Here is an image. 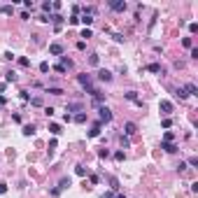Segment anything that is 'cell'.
<instances>
[{
    "label": "cell",
    "instance_id": "obj_17",
    "mask_svg": "<svg viewBox=\"0 0 198 198\" xmlns=\"http://www.w3.org/2000/svg\"><path fill=\"white\" fill-rule=\"evenodd\" d=\"M0 9H2V14H12V12H14V7H12V5H2Z\"/></svg>",
    "mask_w": 198,
    "mask_h": 198
},
{
    "label": "cell",
    "instance_id": "obj_26",
    "mask_svg": "<svg viewBox=\"0 0 198 198\" xmlns=\"http://www.w3.org/2000/svg\"><path fill=\"white\" fill-rule=\"evenodd\" d=\"M40 72H49V63H47V61L40 63Z\"/></svg>",
    "mask_w": 198,
    "mask_h": 198
},
{
    "label": "cell",
    "instance_id": "obj_11",
    "mask_svg": "<svg viewBox=\"0 0 198 198\" xmlns=\"http://www.w3.org/2000/svg\"><path fill=\"white\" fill-rule=\"evenodd\" d=\"M49 133H51V135H58V133H61V126H58V124H49Z\"/></svg>",
    "mask_w": 198,
    "mask_h": 198
},
{
    "label": "cell",
    "instance_id": "obj_29",
    "mask_svg": "<svg viewBox=\"0 0 198 198\" xmlns=\"http://www.w3.org/2000/svg\"><path fill=\"white\" fill-rule=\"evenodd\" d=\"M68 21H70V26H77V24H79V16H70Z\"/></svg>",
    "mask_w": 198,
    "mask_h": 198
},
{
    "label": "cell",
    "instance_id": "obj_31",
    "mask_svg": "<svg viewBox=\"0 0 198 198\" xmlns=\"http://www.w3.org/2000/svg\"><path fill=\"white\" fill-rule=\"evenodd\" d=\"M31 105H37V107H40V105H42V98H31Z\"/></svg>",
    "mask_w": 198,
    "mask_h": 198
},
{
    "label": "cell",
    "instance_id": "obj_33",
    "mask_svg": "<svg viewBox=\"0 0 198 198\" xmlns=\"http://www.w3.org/2000/svg\"><path fill=\"white\" fill-rule=\"evenodd\" d=\"M112 37H114L117 42H124V35H121V33H114V35H112Z\"/></svg>",
    "mask_w": 198,
    "mask_h": 198
},
{
    "label": "cell",
    "instance_id": "obj_27",
    "mask_svg": "<svg viewBox=\"0 0 198 198\" xmlns=\"http://www.w3.org/2000/svg\"><path fill=\"white\" fill-rule=\"evenodd\" d=\"M161 126H163V128H170V126H172V119H163Z\"/></svg>",
    "mask_w": 198,
    "mask_h": 198
},
{
    "label": "cell",
    "instance_id": "obj_25",
    "mask_svg": "<svg viewBox=\"0 0 198 198\" xmlns=\"http://www.w3.org/2000/svg\"><path fill=\"white\" fill-rule=\"evenodd\" d=\"M19 66H21V68H28V66H31V61H28V58H19Z\"/></svg>",
    "mask_w": 198,
    "mask_h": 198
},
{
    "label": "cell",
    "instance_id": "obj_12",
    "mask_svg": "<svg viewBox=\"0 0 198 198\" xmlns=\"http://www.w3.org/2000/svg\"><path fill=\"white\" fill-rule=\"evenodd\" d=\"M68 187H70V177H63V179L58 182V189L63 191V189H68Z\"/></svg>",
    "mask_w": 198,
    "mask_h": 198
},
{
    "label": "cell",
    "instance_id": "obj_19",
    "mask_svg": "<svg viewBox=\"0 0 198 198\" xmlns=\"http://www.w3.org/2000/svg\"><path fill=\"white\" fill-rule=\"evenodd\" d=\"M75 121H77V124H84V121H86V114H84V112H79V114L75 117Z\"/></svg>",
    "mask_w": 198,
    "mask_h": 198
},
{
    "label": "cell",
    "instance_id": "obj_15",
    "mask_svg": "<svg viewBox=\"0 0 198 198\" xmlns=\"http://www.w3.org/2000/svg\"><path fill=\"white\" fill-rule=\"evenodd\" d=\"M89 63H91V66H98V63H100L98 54H91V56H89Z\"/></svg>",
    "mask_w": 198,
    "mask_h": 198
},
{
    "label": "cell",
    "instance_id": "obj_32",
    "mask_svg": "<svg viewBox=\"0 0 198 198\" xmlns=\"http://www.w3.org/2000/svg\"><path fill=\"white\" fill-rule=\"evenodd\" d=\"M44 114L47 117H54V107H44Z\"/></svg>",
    "mask_w": 198,
    "mask_h": 198
},
{
    "label": "cell",
    "instance_id": "obj_13",
    "mask_svg": "<svg viewBox=\"0 0 198 198\" xmlns=\"http://www.w3.org/2000/svg\"><path fill=\"white\" fill-rule=\"evenodd\" d=\"M79 21H82V24H86V26H91V24H93V16L84 14V16H79Z\"/></svg>",
    "mask_w": 198,
    "mask_h": 198
},
{
    "label": "cell",
    "instance_id": "obj_16",
    "mask_svg": "<svg viewBox=\"0 0 198 198\" xmlns=\"http://www.w3.org/2000/svg\"><path fill=\"white\" fill-rule=\"evenodd\" d=\"M79 37H84V40H89V37H93V33H91V28H84V31H82V35H79Z\"/></svg>",
    "mask_w": 198,
    "mask_h": 198
},
{
    "label": "cell",
    "instance_id": "obj_10",
    "mask_svg": "<svg viewBox=\"0 0 198 198\" xmlns=\"http://www.w3.org/2000/svg\"><path fill=\"white\" fill-rule=\"evenodd\" d=\"M161 149L170 152V154H172V152H177V147H175V145H170V142H163V145H161Z\"/></svg>",
    "mask_w": 198,
    "mask_h": 198
},
{
    "label": "cell",
    "instance_id": "obj_30",
    "mask_svg": "<svg viewBox=\"0 0 198 198\" xmlns=\"http://www.w3.org/2000/svg\"><path fill=\"white\" fill-rule=\"evenodd\" d=\"M177 98L184 100V98H187V91H184V89H177Z\"/></svg>",
    "mask_w": 198,
    "mask_h": 198
},
{
    "label": "cell",
    "instance_id": "obj_7",
    "mask_svg": "<svg viewBox=\"0 0 198 198\" xmlns=\"http://www.w3.org/2000/svg\"><path fill=\"white\" fill-rule=\"evenodd\" d=\"M98 135H100V121H98V124H93V128L89 131V137H98Z\"/></svg>",
    "mask_w": 198,
    "mask_h": 198
},
{
    "label": "cell",
    "instance_id": "obj_14",
    "mask_svg": "<svg viewBox=\"0 0 198 198\" xmlns=\"http://www.w3.org/2000/svg\"><path fill=\"white\" fill-rule=\"evenodd\" d=\"M47 93H51V96H61L63 91H61L58 86H51V89H47Z\"/></svg>",
    "mask_w": 198,
    "mask_h": 198
},
{
    "label": "cell",
    "instance_id": "obj_23",
    "mask_svg": "<svg viewBox=\"0 0 198 198\" xmlns=\"http://www.w3.org/2000/svg\"><path fill=\"white\" fill-rule=\"evenodd\" d=\"M149 72H161V66H159V63H152V66H149Z\"/></svg>",
    "mask_w": 198,
    "mask_h": 198
},
{
    "label": "cell",
    "instance_id": "obj_21",
    "mask_svg": "<svg viewBox=\"0 0 198 198\" xmlns=\"http://www.w3.org/2000/svg\"><path fill=\"white\" fill-rule=\"evenodd\" d=\"M182 44H184L187 49H191V47H194V42H191V37H184V40H182Z\"/></svg>",
    "mask_w": 198,
    "mask_h": 198
},
{
    "label": "cell",
    "instance_id": "obj_37",
    "mask_svg": "<svg viewBox=\"0 0 198 198\" xmlns=\"http://www.w3.org/2000/svg\"><path fill=\"white\" fill-rule=\"evenodd\" d=\"M5 103H7V98H5V96H0V107H2Z\"/></svg>",
    "mask_w": 198,
    "mask_h": 198
},
{
    "label": "cell",
    "instance_id": "obj_36",
    "mask_svg": "<svg viewBox=\"0 0 198 198\" xmlns=\"http://www.w3.org/2000/svg\"><path fill=\"white\" fill-rule=\"evenodd\" d=\"M7 191V184H0V194H5Z\"/></svg>",
    "mask_w": 198,
    "mask_h": 198
},
{
    "label": "cell",
    "instance_id": "obj_3",
    "mask_svg": "<svg viewBox=\"0 0 198 198\" xmlns=\"http://www.w3.org/2000/svg\"><path fill=\"white\" fill-rule=\"evenodd\" d=\"M98 79H100V82H112V72L105 70V68H100V70H98Z\"/></svg>",
    "mask_w": 198,
    "mask_h": 198
},
{
    "label": "cell",
    "instance_id": "obj_9",
    "mask_svg": "<svg viewBox=\"0 0 198 198\" xmlns=\"http://www.w3.org/2000/svg\"><path fill=\"white\" fill-rule=\"evenodd\" d=\"M184 91H187V96H194V93H198L196 84H187V86H184Z\"/></svg>",
    "mask_w": 198,
    "mask_h": 198
},
{
    "label": "cell",
    "instance_id": "obj_6",
    "mask_svg": "<svg viewBox=\"0 0 198 198\" xmlns=\"http://www.w3.org/2000/svg\"><path fill=\"white\" fill-rule=\"evenodd\" d=\"M110 7H112L114 12H124V9H126V2H110Z\"/></svg>",
    "mask_w": 198,
    "mask_h": 198
},
{
    "label": "cell",
    "instance_id": "obj_22",
    "mask_svg": "<svg viewBox=\"0 0 198 198\" xmlns=\"http://www.w3.org/2000/svg\"><path fill=\"white\" fill-rule=\"evenodd\" d=\"M98 156H100V159H107V156H110V149H105V147H103V149L98 152Z\"/></svg>",
    "mask_w": 198,
    "mask_h": 198
},
{
    "label": "cell",
    "instance_id": "obj_5",
    "mask_svg": "<svg viewBox=\"0 0 198 198\" xmlns=\"http://www.w3.org/2000/svg\"><path fill=\"white\" fill-rule=\"evenodd\" d=\"M124 131H126V135H135V133H137V126H135L133 121H128V124L124 126Z\"/></svg>",
    "mask_w": 198,
    "mask_h": 198
},
{
    "label": "cell",
    "instance_id": "obj_38",
    "mask_svg": "<svg viewBox=\"0 0 198 198\" xmlns=\"http://www.w3.org/2000/svg\"><path fill=\"white\" fill-rule=\"evenodd\" d=\"M114 198H126V196H124V194H119V196H114Z\"/></svg>",
    "mask_w": 198,
    "mask_h": 198
},
{
    "label": "cell",
    "instance_id": "obj_1",
    "mask_svg": "<svg viewBox=\"0 0 198 198\" xmlns=\"http://www.w3.org/2000/svg\"><path fill=\"white\" fill-rule=\"evenodd\" d=\"M98 117H100V124H103V121H105V124L112 121V112H110L107 107H100V110H98Z\"/></svg>",
    "mask_w": 198,
    "mask_h": 198
},
{
    "label": "cell",
    "instance_id": "obj_20",
    "mask_svg": "<svg viewBox=\"0 0 198 198\" xmlns=\"http://www.w3.org/2000/svg\"><path fill=\"white\" fill-rule=\"evenodd\" d=\"M75 172H77L79 177H84V175H86V168H84V165H77V168H75Z\"/></svg>",
    "mask_w": 198,
    "mask_h": 198
},
{
    "label": "cell",
    "instance_id": "obj_24",
    "mask_svg": "<svg viewBox=\"0 0 198 198\" xmlns=\"http://www.w3.org/2000/svg\"><path fill=\"white\" fill-rule=\"evenodd\" d=\"M54 70H56V72H61V75H63V72H66L68 68L63 66V63H58V66H54Z\"/></svg>",
    "mask_w": 198,
    "mask_h": 198
},
{
    "label": "cell",
    "instance_id": "obj_35",
    "mask_svg": "<svg viewBox=\"0 0 198 198\" xmlns=\"http://www.w3.org/2000/svg\"><path fill=\"white\" fill-rule=\"evenodd\" d=\"M103 198H114V194H112V191H107V194H103Z\"/></svg>",
    "mask_w": 198,
    "mask_h": 198
},
{
    "label": "cell",
    "instance_id": "obj_2",
    "mask_svg": "<svg viewBox=\"0 0 198 198\" xmlns=\"http://www.w3.org/2000/svg\"><path fill=\"white\" fill-rule=\"evenodd\" d=\"M159 110H161V114H170L172 112V103L170 100H161L159 103Z\"/></svg>",
    "mask_w": 198,
    "mask_h": 198
},
{
    "label": "cell",
    "instance_id": "obj_34",
    "mask_svg": "<svg viewBox=\"0 0 198 198\" xmlns=\"http://www.w3.org/2000/svg\"><path fill=\"white\" fill-rule=\"evenodd\" d=\"M189 165H194V168L198 165V159H196V156H191V159H189Z\"/></svg>",
    "mask_w": 198,
    "mask_h": 198
},
{
    "label": "cell",
    "instance_id": "obj_8",
    "mask_svg": "<svg viewBox=\"0 0 198 198\" xmlns=\"http://www.w3.org/2000/svg\"><path fill=\"white\" fill-rule=\"evenodd\" d=\"M24 135H26V137H31V135H35V126H33V124L24 126Z\"/></svg>",
    "mask_w": 198,
    "mask_h": 198
},
{
    "label": "cell",
    "instance_id": "obj_18",
    "mask_svg": "<svg viewBox=\"0 0 198 198\" xmlns=\"http://www.w3.org/2000/svg\"><path fill=\"white\" fill-rule=\"evenodd\" d=\"M5 82H16V72H7L5 75Z\"/></svg>",
    "mask_w": 198,
    "mask_h": 198
},
{
    "label": "cell",
    "instance_id": "obj_28",
    "mask_svg": "<svg viewBox=\"0 0 198 198\" xmlns=\"http://www.w3.org/2000/svg\"><path fill=\"white\" fill-rule=\"evenodd\" d=\"M189 33H191V35L198 33V24H189Z\"/></svg>",
    "mask_w": 198,
    "mask_h": 198
},
{
    "label": "cell",
    "instance_id": "obj_4",
    "mask_svg": "<svg viewBox=\"0 0 198 198\" xmlns=\"http://www.w3.org/2000/svg\"><path fill=\"white\" fill-rule=\"evenodd\" d=\"M49 54H51V56H61V54H63V47H61L58 42H54V44H49Z\"/></svg>",
    "mask_w": 198,
    "mask_h": 198
}]
</instances>
